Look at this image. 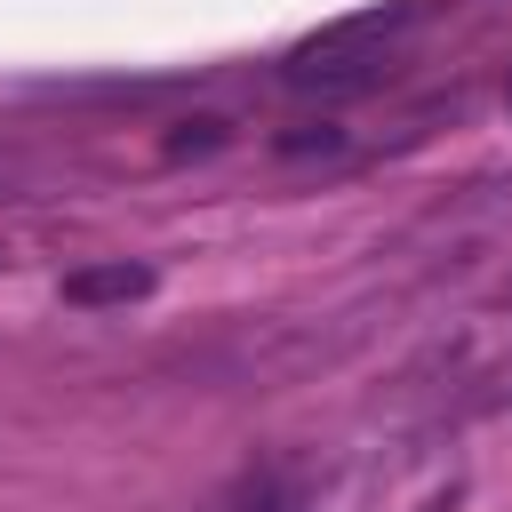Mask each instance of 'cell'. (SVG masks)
I'll use <instances>...</instances> for the list:
<instances>
[{"label":"cell","instance_id":"1","mask_svg":"<svg viewBox=\"0 0 512 512\" xmlns=\"http://www.w3.org/2000/svg\"><path fill=\"white\" fill-rule=\"evenodd\" d=\"M416 24V8H360V16H336L320 24L312 40H296L280 56V80L288 88H320V96H344V88H376L384 80V48Z\"/></svg>","mask_w":512,"mask_h":512},{"label":"cell","instance_id":"2","mask_svg":"<svg viewBox=\"0 0 512 512\" xmlns=\"http://www.w3.org/2000/svg\"><path fill=\"white\" fill-rule=\"evenodd\" d=\"M312 504H320V488H312V464L304 456H256L216 496V512H312Z\"/></svg>","mask_w":512,"mask_h":512},{"label":"cell","instance_id":"3","mask_svg":"<svg viewBox=\"0 0 512 512\" xmlns=\"http://www.w3.org/2000/svg\"><path fill=\"white\" fill-rule=\"evenodd\" d=\"M136 296H152V264H80V272H64V304H80V312H96V304H136Z\"/></svg>","mask_w":512,"mask_h":512},{"label":"cell","instance_id":"4","mask_svg":"<svg viewBox=\"0 0 512 512\" xmlns=\"http://www.w3.org/2000/svg\"><path fill=\"white\" fill-rule=\"evenodd\" d=\"M216 144H224V120H216V112H200V120H184V128L168 136L176 160H184V152H216Z\"/></svg>","mask_w":512,"mask_h":512},{"label":"cell","instance_id":"5","mask_svg":"<svg viewBox=\"0 0 512 512\" xmlns=\"http://www.w3.org/2000/svg\"><path fill=\"white\" fill-rule=\"evenodd\" d=\"M280 152H344V128H288Z\"/></svg>","mask_w":512,"mask_h":512},{"label":"cell","instance_id":"6","mask_svg":"<svg viewBox=\"0 0 512 512\" xmlns=\"http://www.w3.org/2000/svg\"><path fill=\"white\" fill-rule=\"evenodd\" d=\"M496 400H512V368H504V376H496Z\"/></svg>","mask_w":512,"mask_h":512}]
</instances>
